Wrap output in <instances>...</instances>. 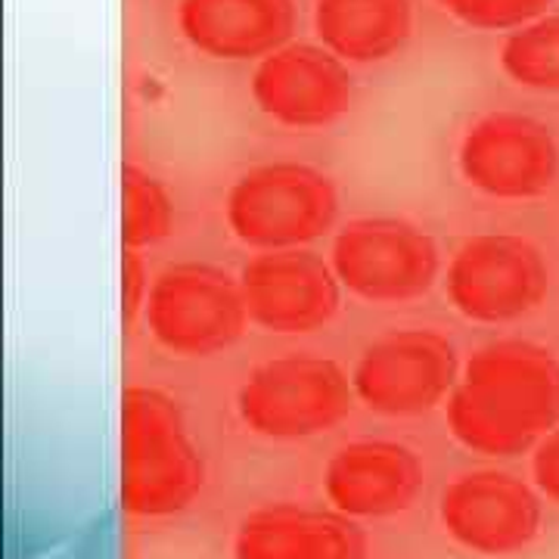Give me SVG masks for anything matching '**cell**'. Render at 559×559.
Masks as SVG:
<instances>
[{
    "label": "cell",
    "mask_w": 559,
    "mask_h": 559,
    "mask_svg": "<svg viewBox=\"0 0 559 559\" xmlns=\"http://www.w3.org/2000/svg\"><path fill=\"white\" fill-rule=\"evenodd\" d=\"M330 264L342 289L373 305L426 296L441 271L436 240L404 218H355L333 240Z\"/></svg>",
    "instance_id": "cell-6"
},
{
    "label": "cell",
    "mask_w": 559,
    "mask_h": 559,
    "mask_svg": "<svg viewBox=\"0 0 559 559\" xmlns=\"http://www.w3.org/2000/svg\"><path fill=\"white\" fill-rule=\"evenodd\" d=\"M439 520L448 538L479 557L528 550L544 528L538 491L503 469L463 473L441 491Z\"/></svg>",
    "instance_id": "cell-10"
},
{
    "label": "cell",
    "mask_w": 559,
    "mask_h": 559,
    "mask_svg": "<svg viewBox=\"0 0 559 559\" xmlns=\"http://www.w3.org/2000/svg\"><path fill=\"white\" fill-rule=\"evenodd\" d=\"M358 401L380 417H419L451 399L460 382L454 342L407 326L370 342L352 373Z\"/></svg>",
    "instance_id": "cell-8"
},
{
    "label": "cell",
    "mask_w": 559,
    "mask_h": 559,
    "mask_svg": "<svg viewBox=\"0 0 559 559\" xmlns=\"http://www.w3.org/2000/svg\"><path fill=\"white\" fill-rule=\"evenodd\" d=\"M252 100L267 119L296 131H318L348 116L355 81L323 44H286L264 57L252 75Z\"/></svg>",
    "instance_id": "cell-12"
},
{
    "label": "cell",
    "mask_w": 559,
    "mask_h": 559,
    "mask_svg": "<svg viewBox=\"0 0 559 559\" xmlns=\"http://www.w3.org/2000/svg\"><path fill=\"white\" fill-rule=\"evenodd\" d=\"M457 165L463 180L491 200L532 202L559 180V143L544 121L522 112H488L466 128Z\"/></svg>",
    "instance_id": "cell-9"
},
{
    "label": "cell",
    "mask_w": 559,
    "mask_h": 559,
    "mask_svg": "<svg viewBox=\"0 0 559 559\" xmlns=\"http://www.w3.org/2000/svg\"><path fill=\"white\" fill-rule=\"evenodd\" d=\"M121 193H124V249H150L175 234L178 209L168 187L140 165L121 168Z\"/></svg>",
    "instance_id": "cell-17"
},
{
    "label": "cell",
    "mask_w": 559,
    "mask_h": 559,
    "mask_svg": "<svg viewBox=\"0 0 559 559\" xmlns=\"http://www.w3.org/2000/svg\"><path fill=\"white\" fill-rule=\"evenodd\" d=\"M500 69L520 87L559 94V13L510 32L500 47Z\"/></svg>",
    "instance_id": "cell-18"
},
{
    "label": "cell",
    "mask_w": 559,
    "mask_h": 559,
    "mask_svg": "<svg viewBox=\"0 0 559 559\" xmlns=\"http://www.w3.org/2000/svg\"><path fill=\"white\" fill-rule=\"evenodd\" d=\"M296 0H180L183 40L212 60H264L293 44Z\"/></svg>",
    "instance_id": "cell-15"
},
{
    "label": "cell",
    "mask_w": 559,
    "mask_h": 559,
    "mask_svg": "<svg viewBox=\"0 0 559 559\" xmlns=\"http://www.w3.org/2000/svg\"><path fill=\"white\" fill-rule=\"evenodd\" d=\"M314 32L342 62H382L395 57L414 32L411 0H318Z\"/></svg>",
    "instance_id": "cell-16"
},
{
    "label": "cell",
    "mask_w": 559,
    "mask_h": 559,
    "mask_svg": "<svg viewBox=\"0 0 559 559\" xmlns=\"http://www.w3.org/2000/svg\"><path fill=\"white\" fill-rule=\"evenodd\" d=\"M143 318L165 352L178 358H212L242 340L249 311L240 277L218 264L180 261L153 280Z\"/></svg>",
    "instance_id": "cell-5"
},
{
    "label": "cell",
    "mask_w": 559,
    "mask_h": 559,
    "mask_svg": "<svg viewBox=\"0 0 559 559\" xmlns=\"http://www.w3.org/2000/svg\"><path fill=\"white\" fill-rule=\"evenodd\" d=\"M448 16L479 32H516L547 16L554 0H436Z\"/></svg>",
    "instance_id": "cell-19"
},
{
    "label": "cell",
    "mask_w": 559,
    "mask_h": 559,
    "mask_svg": "<svg viewBox=\"0 0 559 559\" xmlns=\"http://www.w3.org/2000/svg\"><path fill=\"white\" fill-rule=\"evenodd\" d=\"M150 286L153 283H150V271L143 264V255L138 249H124V261H121V308H124V323L128 326L146 311Z\"/></svg>",
    "instance_id": "cell-20"
},
{
    "label": "cell",
    "mask_w": 559,
    "mask_h": 559,
    "mask_svg": "<svg viewBox=\"0 0 559 559\" xmlns=\"http://www.w3.org/2000/svg\"><path fill=\"white\" fill-rule=\"evenodd\" d=\"M532 473H535V485L540 488V495L559 503V426L535 448Z\"/></svg>",
    "instance_id": "cell-21"
},
{
    "label": "cell",
    "mask_w": 559,
    "mask_h": 559,
    "mask_svg": "<svg viewBox=\"0 0 559 559\" xmlns=\"http://www.w3.org/2000/svg\"><path fill=\"white\" fill-rule=\"evenodd\" d=\"M224 215L242 246L259 252L305 249L333 230L340 218V190L314 165L267 162L234 180Z\"/></svg>",
    "instance_id": "cell-3"
},
{
    "label": "cell",
    "mask_w": 559,
    "mask_h": 559,
    "mask_svg": "<svg viewBox=\"0 0 559 559\" xmlns=\"http://www.w3.org/2000/svg\"><path fill=\"white\" fill-rule=\"evenodd\" d=\"M234 559H367V535L336 507L277 500L242 516Z\"/></svg>",
    "instance_id": "cell-14"
},
{
    "label": "cell",
    "mask_w": 559,
    "mask_h": 559,
    "mask_svg": "<svg viewBox=\"0 0 559 559\" xmlns=\"http://www.w3.org/2000/svg\"><path fill=\"white\" fill-rule=\"evenodd\" d=\"M423 485V460L401 441H352L323 469V495L352 520L401 516L417 503Z\"/></svg>",
    "instance_id": "cell-13"
},
{
    "label": "cell",
    "mask_w": 559,
    "mask_h": 559,
    "mask_svg": "<svg viewBox=\"0 0 559 559\" xmlns=\"http://www.w3.org/2000/svg\"><path fill=\"white\" fill-rule=\"evenodd\" d=\"M448 299L473 323H516L535 314L550 293V264L516 234H479L448 264Z\"/></svg>",
    "instance_id": "cell-7"
},
{
    "label": "cell",
    "mask_w": 559,
    "mask_h": 559,
    "mask_svg": "<svg viewBox=\"0 0 559 559\" xmlns=\"http://www.w3.org/2000/svg\"><path fill=\"white\" fill-rule=\"evenodd\" d=\"M240 289L249 320L280 336H301L340 314L342 283L330 261L308 249L261 252L246 261Z\"/></svg>",
    "instance_id": "cell-11"
},
{
    "label": "cell",
    "mask_w": 559,
    "mask_h": 559,
    "mask_svg": "<svg viewBox=\"0 0 559 559\" xmlns=\"http://www.w3.org/2000/svg\"><path fill=\"white\" fill-rule=\"evenodd\" d=\"M355 382L342 364L296 352L259 364L237 392V414L249 432L271 441L323 436L352 417Z\"/></svg>",
    "instance_id": "cell-4"
},
{
    "label": "cell",
    "mask_w": 559,
    "mask_h": 559,
    "mask_svg": "<svg viewBox=\"0 0 559 559\" xmlns=\"http://www.w3.org/2000/svg\"><path fill=\"white\" fill-rule=\"evenodd\" d=\"M448 426L473 454L520 457L535 451L559 426V358L528 340L476 348L448 399Z\"/></svg>",
    "instance_id": "cell-1"
},
{
    "label": "cell",
    "mask_w": 559,
    "mask_h": 559,
    "mask_svg": "<svg viewBox=\"0 0 559 559\" xmlns=\"http://www.w3.org/2000/svg\"><path fill=\"white\" fill-rule=\"evenodd\" d=\"M209 469L178 399L153 385L121 395V507L140 520L190 510Z\"/></svg>",
    "instance_id": "cell-2"
}]
</instances>
